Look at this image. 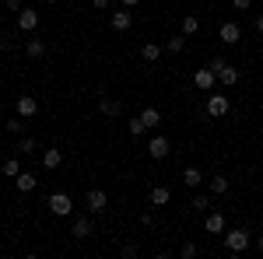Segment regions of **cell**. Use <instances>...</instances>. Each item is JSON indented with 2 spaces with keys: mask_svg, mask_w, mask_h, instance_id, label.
I'll return each mask as SVG.
<instances>
[{
  "mask_svg": "<svg viewBox=\"0 0 263 259\" xmlns=\"http://www.w3.org/2000/svg\"><path fill=\"white\" fill-rule=\"evenodd\" d=\"M147 200H151V207H168V200H172V193H168L165 186H151V193H147Z\"/></svg>",
  "mask_w": 263,
  "mask_h": 259,
  "instance_id": "17",
  "label": "cell"
},
{
  "mask_svg": "<svg viewBox=\"0 0 263 259\" xmlns=\"http://www.w3.org/2000/svg\"><path fill=\"white\" fill-rule=\"evenodd\" d=\"M60 165H63V151L60 147H46V151H42V168H46V172H57Z\"/></svg>",
  "mask_w": 263,
  "mask_h": 259,
  "instance_id": "14",
  "label": "cell"
},
{
  "mask_svg": "<svg viewBox=\"0 0 263 259\" xmlns=\"http://www.w3.org/2000/svg\"><path fill=\"white\" fill-rule=\"evenodd\" d=\"M46 207H49V214H53V217H70V210H74V200L67 196V193H49Z\"/></svg>",
  "mask_w": 263,
  "mask_h": 259,
  "instance_id": "4",
  "label": "cell"
},
{
  "mask_svg": "<svg viewBox=\"0 0 263 259\" xmlns=\"http://www.w3.org/2000/svg\"><path fill=\"white\" fill-rule=\"evenodd\" d=\"M91 4H95V11H105L109 7V0H91Z\"/></svg>",
  "mask_w": 263,
  "mask_h": 259,
  "instance_id": "35",
  "label": "cell"
},
{
  "mask_svg": "<svg viewBox=\"0 0 263 259\" xmlns=\"http://www.w3.org/2000/svg\"><path fill=\"white\" fill-rule=\"evenodd\" d=\"M14 186H18V193H32V189L39 186V175H35V172H25V168H21V175L14 179Z\"/></svg>",
  "mask_w": 263,
  "mask_h": 259,
  "instance_id": "16",
  "label": "cell"
},
{
  "mask_svg": "<svg viewBox=\"0 0 263 259\" xmlns=\"http://www.w3.org/2000/svg\"><path fill=\"white\" fill-rule=\"evenodd\" d=\"M141 224H144V228H155V214H151V210H144V214H141Z\"/></svg>",
  "mask_w": 263,
  "mask_h": 259,
  "instance_id": "31",
  "label": "cell"
},
{
  "mask_svg": "<svg viewBox=\"0 0 263 259\" xmlns=\"http://www.w3.org/2000/svg\"><path fill=\"white\" fill-rule=\"evenodd\" d=\"M141 0H120V7H137Z\"/></svg>",
  "mask_w": 263,
  "mask_h": 259,
  "instance_id": "37",
  "label": "cell"
},
{
  "mask_svg": "<svg viewBox=\"0 0 263 259\" xmlns=\"http://www.w3.org/2000/svg\"><path fill=\"white\" fill-rule=\"evenodd\" d=\"M70 235H74L78 242L91 238V235H95V221H91V217H74V224H70Z\"/></svg>",
  "mask_w": 263,
  "mask_h": 259,
  "instance_id": "7",
  "label": "cell"
},
{
  "mask_svg": "<svg viewBox=\"0 0 263 259\" xmlns=\"http://www.w3.org/2000/svg\"><path fill=\"white\" fill-rule=\"evenodd\" d=\"M179 256H182V259H197V256H200L197 242H182V245H179Z\"/></svg>",
  "mask_w": 263,
  "mask_h": 259,
  "instance_id": "29",
  "label": "cell"
},
{
  "mask_svg": "<svg viewBox=\"0 0 263 259\" xmlns=\"http://www.w3.org/2000/svg\"><path fill=\"white\" fill-rule=\"evenodd\" d=\"M228 112H232L228 95H214V91H207V116H211V119H224Z\"/></svg>",
  "mask_w": 263,
  "mask_h": 259,
  "instance_id": "3",
  "label": "cell"
},
{
  "mask_svg": "<svg viewBox=\"0 0 263 259\" xmlns=\"http://www.w3.org/2000/svg\"><path fill=\"white\" fill-rule=\"evenodd\" d=\"M147 154H151L155 161L168 158V154H172V140H168V137H151V140H147Z\"/></svg>",
  "mask_w": 263,
  "mask_h": 259,
  "instance_id": "5",
  "label": "cell"
},
{
  "mask_svg": "<svg viewBox=\"0 0 263 259\" xmlns=\"http://www.w3.org/2000/svg\"><path fill=\"white\" fill-rule=\"evenodd\" d=\"M46 4H57V0H46Z\"/></svg>",
  "mask_w": 263,
  "mask_h": 259,
  "instance_id": "38",
  "label": "cell"
},
{
  "mask_svg": "<svg viewBox=\"0 0 263 259\" xmlns=\"http://www.w3.org/2000/svg\"><path fill=\"white\" fill-rule=\"evenodd\" d=\"M207 189L218 193V196H224V193L232 189V182H228V175H211V179H207Z\"/></svg>",
  "mask_w": 263,
  "mask_h": 259,
  "instance_id": "20",
  "label": "cell"
},
{
  "mask_svg": "<svg viewBox=\"0 0 263 259\" xmlns=\"http://www.w3.org/2000/svg\"><path fill=\"white\" fill-rule=\"evenodd\" d=\"M0 112H4V109H0Z\"/></svg>",
  "mask_w": 263,
  "mask_h": 259,
  "instance_id": "39",
  "label": "cell"
},
{
  "mask_svg": "<svg viewBox=\"0 0 263 259\" xmlns=\"http://www.w3.org/2000/svg\"><path fill=\"white\" fill-rule=\"evenodd\" d=\"M25 126H28V119H25V116H14V119L4 123V130H7L11 137H25Z\"/></svg>",
  "mask_w": 263,
  "mask_h": 259,
  "instance_id": "23",
  "label": "cell"
},
{
  "mask_svg": "<svg viewBox=\"0 0 263 259\" xmlns=\"http://www.w3.org/2000/svg\"><path fill=\"white\" fill-rule=\"evenodd\" d=\"M253 25H256V32L263 35V14H256V21H253Z\"/></svg>",
  "mask_w": 263,
  "mask_h": 259,
  "instance_id": "36",
  "label": "cell"
},
{
  "mask_svg": "<svg viewBox=\"0 0 263 259\" xmlns=\"http://www.w3.org/2000/svg\"><path fill=\"white\" fill-rule=\"evenodd\" d=\"M218 39H221L224 46H235V42L242 39V28H239L235 21H221V28H218Z\"/></svg>",
  "mask_w": 263,
  "mask_h": 259,
  "instance_id": "9",
  "label": "cell"
},
{
  "mask_svg": "<svg viewBox=\"0 0 263 259\" xmlns=\"http://www.w3.org/2000/svg\"><path fill=\"white\" fill-rule=\"evenodd\" d=\"M25 53H28L32 60H42V56H46V42H42L39 35H35V39H28V42H25Z\"/></svg>",
  "mask_w": 263,
  "mask_h": 259,
  "instance_id": "22",
  "label": "cell"
},
{
  "mask_svg": "<svg viewBox=\"0 0 263 259\" xmlns=\"http://www.w3.org/2000/svg\"><path fill=\"white\" fill-rule=\"evenodd\" d=\"M18 154H39V140L35 137H18Z\"/></svg>",
  "mask_w": 263,
  "mask_h": 259,
  "instance_id": "24",
  "label": "cell"
},
{
  "mask_svg": "<svg viewBox=\"0 0 263 259\" xmlns=\"http://www.w3.org/2000/svg\"><path fill=\"white\" fill-rule=\"evenodd\" d=\"M126 133H130V137H144V133H147V126H144V119H141V116L126 119Z\"/></svg>",
  "mask_w": 263,
  "mask_h": 259,
  "instance_id": "27",
  "label": "cell"
},
{
  "mask_svg": "<svg viewBox=\"0 0 263 259\" xmlns=\"http://www.w3.org/2000/svg\"><path fill=\"white\" fill-rule=\"evenodd\" d=\"M109 25H112V32H126V28L134 25V14H130V7H120V11H112Z\"/></svg>",
  "mask_w": 263,
  "mask_h": 259,
  "instance_id": "13",
  "label": "cell"
},
{
  "mask_svg": "<svg viewBox=\"0 0 263 259\" xmlns=\"http://www.w3.org/2000/svg\"><path fill=\"white\" fill-rule=\"evenodd\" d=\"M203 231H207V235H224V217L218 210H207V214H203Z\"/></svg>",
  "mask_w": 263,
  "mask_h": 259,
  "instance_id": "12",
  "label": "cell"
},
{
  "mask_svg": "<svg viewBox=\"0 0 263 259\" xmlns=\"http://www.w3.org/2000/svg\"><path fill=\"white\" fill-rule=\"evenodd\" d=\"M211 70L218 74V81H221L224 88H235V84H239V70H235L232 63H224L221 56H214V60H211Z\"/></svg>",
  "mask_w": 263,
  "mask_h": 259,
  "instance_id": "2",
  "label": "cell"
},
{
  "mask_svg": "<svg viewBox=\"0 0 263 259\" xmlns=\"http://www.w3.org/2000/svg\"><path fill=\"white\" fill-rule=\"evenodd\" d=\"M99 112L102 116H109V119H116V116H123V105L116 98H109L105 91H102V98H99Z\"/></svg>",
  "mask_w": 263,
  "mask_h": 259,
  "instance_id": "15",
  "label": "cell"
},
{
  "mask_svg": "<svg viewBox=\"0 0 263 259\" xmlns=\"http://www.w3.org/2000/svg\"><path fill=\"white\" fill-rule=\"evenodd\" d=\"M193 84H197L200 91H214V84H218V74H214L211 67H200V70L193 74Z\"/></svg>",
  "mask_w": 263,
  "mask_h": 259,
  "instance_id": "10",
  "label": "cell"
},
{
  "mask_svg": "<svg viewBox=\"0 0 263 259\" xmlns=\"http://www.w3.org/2000/svg\"><path fill=\"white\" fill-rule=\"evenodd\" d=\"M141 119L147 130H155V126H162V112L155 109V105H147V109H141Z\"/></svg>",
  "mask_w": 263,
  "mask_h": 259,
  "instance_id": "21",
  "label": "cell"
},
{
  "mask_svg": "<svg viewBox=\"0 0 263 259\" xmlns=\"http://www.w3.org/2000/svg\"><path fill=\"white\" fill-rule=\"evenodd\" d=\"M141 60L144 63H158L162 60V46H158V42H144L141 46Z\"/></svg>",
  "mask_w": 263,
  "mask_h": 259,
  "instance_id": "18",
  "label": "cell"
},
{
  "mask_svg": "<svg viewBox=\"0 0 263 259\" xmlns=\"http://www.w3.org/2000/svg\"><path fill=\"white\" fill-rule=\"evenodd\" d=\"M18 116L35 119V116H39V98H35V95H21L18 98Z\"/></svg>",
  "mask_w": 263,
  "mask_h": 259,
  "instance_id": "11",
  "label": "cell"
},
{
  "mask_svg": "<svg viewBox=\"0 0 263 259\" xmlns=\"http://www.w3.org/2000/svg\"><path fill=\"white\" fill-rule=\"evenodd\" d=\"M182 182H186L190 189H197V186L203 182V172L197 168V165H186V168H182Z\"/></svg>",
  "mask_w": 263,
  "mask_h": 259,
  "instance_id": "19",
  "label": "cell"
},
{
  "mask_svg": "<svg viewBox=\"0 0 263 259\" xmlns=\"http://www.w3.org/2000/svg\"><path fill=\"white\" fill-rule=\"evenodd\" d=\"M253 245H256V252L263 256V235H256V238H253Z\"/></svg>",
  "mask_w": 263,
  "mask_h": 259,
  "instance_id": "34",
  "label": "cell"
},
{
  "mask_svg": "<svg viewBox=\"0 0 263 259\" xmlns=\"http://www.w3.org/2000/svg\"><path fill=\"white\" fill-rule=\"evenodd\" d=\"M0 172H4L7 179H18V175H21V161L18 158H7L4 165H0Z\"/></svg>",
  "mask_w": 263,
  "mask_h": 259,
  "instance_id": "26",
  "label": "cell"
},
{
  "mask_svg": "<svg viewBox=\"0 0 263 259\" xmlns=\"http://www.w3.org/2000/svg\"><path fill=\"white\" fill-rule=\"evenodd\" d=\"M88 210H91V217L105 214V210H109V193H105V189H91V193H88Z\"/></svg>",
  "mask_w": 263,
  "mask_h": 259,
  "instance_id": "6",
  "label": "cell"
},
{
  "mask_svg": "<svg viewBox=\"0 0 263 259\" xmlns=\"http://www.w3.org/2000/svg\"><path fill=\"white\" fill-rule=\"evenodd\" d=\"M235 7H239V11H249V7H253V0H235Z\"/></svg>",
  "mask_w": 263,
  "mask_h": 259,
  "instance_id": "33",
  "label": "cell"
},
{
  "mask_svg": "<svg viewBox=\"0 0 263 259\" xmlns=\"http://www.w3.org/2000/svg\"><path fill=\"white\" fill-rule=\"evenodd\" d=\"M21 7H25V4H21V0H7V11H14V14H18Z\"/></svg>",
  "mask_w": 263,
  "mask_h": 259,
  "instance_id": "32",
  "label": "cell"
},
{
  "mask_svg": "<svg viewBox=\"0 0 263 259\" xmlns=\"http://www.w3.org/2000/svg\"><path fill=\"white\" fill-rule=\"evenodd\" d=\"M190 207H193L197 214H207V207H211V203H207V196H203V193H197V196L190 200Z\"/></svg>",
  "mask_w": 263,
  "mask_h": 259,
  "instance_id": "30",
  "label": "cell"
},
{
  "mask_svg": "<svg viewBox=\"0 0 263 259\" xmlns=\"http://www.w3.org/2000/svg\"><path fill=\"white\" fill-rule=\"evenodd\" d=\"M179 32L182 35H197V32H200V18H197V14H186L182 25H179Z\"/></svg>",
  "mask_w": 263,
  "mask_h": 259,
  "instance_id": "25",
  "label": "cell"
},
{
  "mask_svg": "<svg viewBox=\"0 0 263 259\" xmlns=\"http://www.w3.org/2000/svg\"><path fill=\"white\" fill-rule=\"evenodd\" d=\"M221 238H224V249H228L232 256H242L246 249L253 245V235H249L246 228H232V231H224Z\"/></svg>",
  "mask_w": 263,
  "mask_h": 259,
  "instance_id": "1",
  "label": "cell"
},
{
  "mask_svg": "<svg viewBox=\"0 0 263 259\" xmlns=\"http://www.w3.org/2000/svg\"><path fill=\"white\" fill-rule=\"evenodd\" d=\"M18 28L21 32H35V28H39V11H35V7H21L18 11Z\"/></svg>",
  "mask_w": 263,
  "mask_h": 259,
  "instance_id": "8",
  "label": "cell"
},
{
  "mask_svg": "<svg viewBox=\"0 0 263 259\" xmlns=\"http://www.w3.org/2000/svg\"><path fill=\"white\" fill-rule=\"evenodd\" d=\"M182 46H186V35L179 32V35H172V39L165 42V53H182Z\"/></svg>",
  "mask_w": 263,
  "mask_h": 259,
  "instance_id": "28",
  "label": "cell"
}]
</instances>
